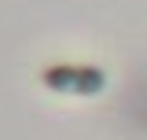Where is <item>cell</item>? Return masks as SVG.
Returning a JSON list of instances; mask_svg holds the SVG:
<instances>
[{"label":"cell","mask_w":147,"mask_h":140,"mask_svg":"<svg viewBox=\"0 0 147 140\" xmlns=\"http://www.w3.org/2000/svg\"><path fill=\"white\" fill-rule=\"evenodd\" d=\"M44 85L55 92H74V96H96L103 92V74L96 67H70V63H59V67L44 70Z\"/></svg>","instance_id":"cell-1"}]
</instances>
